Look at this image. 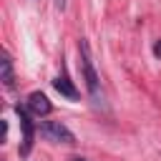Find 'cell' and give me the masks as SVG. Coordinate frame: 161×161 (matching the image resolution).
I'll return each instance as SVG.
<instances>
[{"instance_id": "cell-7", "label": "cell", "mask_w": 161, "mask_h": 161, "mask_svg": "<svg viewBox=\"0 0 161 161\" xmlns=\"http://www.w3.org/2000/svg\"><path fill=\"white\" fill-rule=\"evenodd\" d=\"M153 53H156V55H161V40H158V43L153 45Z\"/></svg>"}, {"instance_id": "cell-9", "label": "cell", "mask_w": 161, "mask_h": 161, "mask_svg": "<svg viewBox=\"0 0 161 161\" xmlns=\"http://www.w3.org/2000/svg\"><path fill=\"white\" fill-rule=\"evenodd\" d=\"M73 161H86V158H80V156H75V158H73Z\"/></svg>"}, {"instance_id": "cell-6", "label": "cell", "mask_w": 161, "mask_h": 161, "mask_svg": "<svg viewBox=\"0 0 161 161\" xmlns=\"http://www.w3.org/2000/svg\"><path fill=\"white\" fill-rule=\"evenodd\" d=\"M0 65H3V83H5V88H13L15 78H13V60H10V55H8V53H3Z\"/></svg>"}, {"instance_id": "cell-2", "label": "cell", "mask_w": 161, "mask_h": 161, "mask_svg": "<svg viewBox=\"0 0 161 161\" xmlns=\"http://www.w3.org/2000/svg\"><path fill=\"white\" fill-rule=\"evenodd\" d=\"M40 131H43V136H45L48 141H53V143H75V136H73L60 121H45V123L40 126Z\"/></svg>"}, {"instance_id": "cell-5", "label": "cell", "mask_w": 161, "mask_h": 161, "mask_svg": "<svg viewBox=\"0 0 161 161\" xmlns=\"http://www.w3.org/2000/svg\"><path fill=\"white\" fill-rule=\"evenodd\" d=\"M53 88H55L60 96H65L68 101H78V91H75V86L68 80V75H58V78L53 80Z\"/></svg>"}, {"instance_id": "cell-1", "label": "cell", "mask_w": 161, "mask_h": 161, "mask_svg": "<svg viewBox=\"0 0 161 161\" xmlns=\"http://www.w3.org/2000/svg\"><path fill=\"white\" fill-rule=\"evenodd\" d=\"M78 53H80V70H83L86 88H88L91 98L98 103V101H101V78H98V73H96V68H93L91 48H88V43H86L83 38H80V43H78Z\"/></svg>"}, {"instance_id": "cell-8", "label": "cell", "mask_w": 161, "mask_h": 161, "mask_svg": "<svg viewBox=\"0 0 161 161\" xmlns=\"http://www.w3.org/2000/svg\"><path fill=\"white\" fill-rule=\"evenodd\" d=\"M55 8H60V10H63V8H65V0H55Z\"/></svg>"}, {"instance_id": "cell-4", "label": "cell", "mask_w": 161, "mask_h": 161, "mask_svg": "<svg viewBox=\"0 0 161 161\" xmlns=\"http://www.w3.org/2000/svg\"><path fill=\"white\" fill-rule=\"evenodd\" d=\"M50 101H48V96L45 93H40V91H35V93H30L28 96V111L33 113V116H48L50 113Z\"/></svg>"}, {"instance_id": "cell-3", "label": "cell", "mask_w": 161, "mask_h": 161, "mask_svg": "<svg viewBox=\"0 0 161 161\" xmlns=\"http://www.w3.org/2000/svg\"><path fill=\"white\" fill-rule=\"evenodd\" d=\"M15 113H18V118H20V131H23V148H20V153L23 156H28L30 153V148H33V136H35V131H33V121H30V116L25 113V108H15Z\"/></svg>"}]
</instances>
